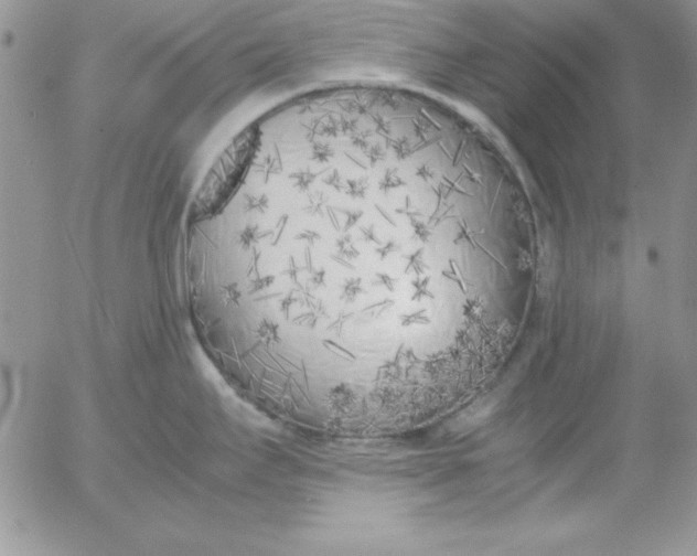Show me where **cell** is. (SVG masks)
Wrapping results in <instances>:
<instances>
[{"instance_id": "1", "label": "cell", "mask_w": 697, "mask_h": 556, "mask_svg": "<svg viewBox=\"0 0 697 556\" xmlns=\"http://www.w3.org/2000/svg\"><path fill=\"white\" fill-rule=\"evenodd\" d=\"M407 258L382 194L251 197L235 285L243 306L264 320L364 339L416 320Z\"/></svg>"}, {"instance_id": "2", "label": "cell", "mask_w": 697, "mask_h": 556, "mask_svg": "<svg viewBox=\"0 0 697 556\" xmlns=\"http://www.w3.org/2000/svg\"><path fill=\"white\" fill-rule=\"evenodd\" d=\"M343 92H378V90H343ZM334 93H341V92H334Z\"/></svg>"}]
</instances>
